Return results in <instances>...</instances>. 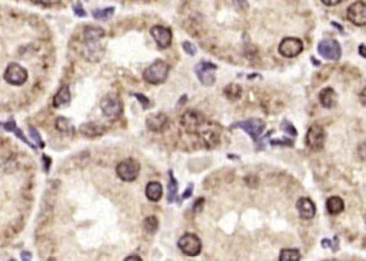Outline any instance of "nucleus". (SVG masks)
Instances as JSON below:
<instances>
[{"instance_id": "obj_1", "label": "nucleus", "mask_w": 366, "mask_h": 261, "mask_svg": "<svg viewBox=\"0 0 366 261\" xmlns=\"http://www.w3.org/2000/svg\"><path fill=\"white\" fill-rule=\"evenodd\" d=\"M170 73V66L162 60H156L152 62L147 68L144 70V80L146 83L158 85L164 83L167 79V75Z\"/></svg>"}, {"instance_id": "obj_2", "label": "nucleus", "mask_w": 366, "mask_h": 261, "mask_svg": "<svg viewBox=\"0 0 366 261\" xmlns=\"http://www.w3.org/2000/svg\"><path fill=\"white\" fill-rule=\"evenodd\" d=\"M103 116L110 120H117L123 113V102L117 94H107L100 102Z\"/></svg>"}, {"instance_id": "obj_3", "label": "nucleus", "mask_w": 366, "mask_h": 261, "mask_svg": "<svg viewBox=\"0 0 366 261\" xmlns=\"http://www.w3.org/2000/svg\"><path fill=\"white\" fill-rule=\"evenodd\" d=\"M116 172L118 178H119L122 181H126V183H133V181L137 180V178L139 177L140 164L135 159L128 158V159L120 161V163L118 164L116 168Z\"/></svg>"}, {"instance_id": "obj_4", "label": "nucleus", "mask_w": 366, "mask_h": 261, "mask_svg": "<svg viewBox=\"0 0 366 261\" xmlns=\"http://www.w3.org/2000/svg\"><path fill=\"white\" fill-rule=\"evenodd\" d=\"M177 245H178L179 250L187 256H198L202 251V240L193 233L183 234L178 239Z\"/></svg>"}, {"instance_id": "obj_5", "label": "nucleus", "mask_w": 366, "mask_h": 261, "mask_svg": "<svg viewBox=\"0 0 366 261\" xmlns=\"http://www.w3.org/2000/svg\"><path fill=\"white\" fill-rule=\"evenodd\" d=\"M27 70L23 68L21 64L15 63V62H11V63L8 64L4 73V79L8 84L20 86V85H23L27 81Z\"/></svg>"}, {"instance_id": "obj_6", "label": "nucleus", "mask_w": 366, "mask_h": 261, "mask_svg": "<svg viewBox=\"0 0 366 261\" xmlns=\"http://www.w3.org/2000/svg\"><path fill=\"white\" fill-rule=\"evenodd\" d=\"M218 66L217 64L211 63V62L200 61L199 63L196 64L194 67V73L199 79V81L205 86H211L215 83V72H217Z\"/></svg>"}, {"instance_id": "obj_7", "label": "nucleus", "mask_w": 366, "mask_h": 261, "mask_svg": "<svg viewBox=\"0 0 366 261\" xmlns=\"http://www.w3.org/2000/svg\"><path fill=\"white\" fill-rule=\"evenodd\" d=\"M232 128H240L245 131L253 140H257L263 133L265 128V123L261 119H250L246 121H238L232 125Z\"/></svg>"}, {"instance_id": "obj_8", "label": "nucleus", "mask_w": 366, "mask_h": 261, "mask_svg": "<svg viewBox=\"0 0 366 261\" xmlns=\"http://www.w3.org/2000/svg\"><path fill=\"white\" fill-rule=\"evenodd\" d=\"M317 52L321 57L328 61H338L342 57V48L338 41L333 39L322 40L317 46Z\"/></svg>"}, {"instance_id": "obj_9", "label": "nucleus", "mask_w": 366, "mask_h": 261, "mask_svg": "<svg viewBox=\"0 0 366 261\" xmlns=\"http://www.w3.org/2000/svg\"><path fill=\"white\" fill-rule=\"evenodd\" d=\"M82 36H84V42L86 45V48L88 49V54L95 55L97 47V42L105 36V30L101 27H96V26H86L82 31Z\"/></svg>"}, {"instance_id": "obj_10", "label": "nucleus", "mask_w": 366, "mask_h": 261, "mask_svg": "<svg viewBox=\"0 0 366 261\" xmlns=\"http://www.w3.org/2000/svg\"><path fill=\"white\" fill-rule=\"evenodd\" d=\"M303 49L302 41L296 37H285L278 47L279 53L285 58L297 57Z\"/></svg>"}, {"instance_id": "obj_11", "label": "nucleus", "mask_w": 366, "mask_h": 261, "mask_svg": "<svg viewBox=\"0 0 366 261\" xmlns=\"http://www.w3.org/2000/svg\"><path fill=\"white\" fill-rule=\"evenodd\" d=\"M326 142V131L322 126L314 125L310 127L306 134V144L312 151H321Z\"/></svg>"}, {"instance_id": "obj_12", "label": "nucleus", "mask_w": 366, "mask_h": 261, "mask_svg": "<svg viewBox=\"0 0 366 261\" xmlns=\"http://www.w3.org/2000/svg\"><path fill=\"white\" fill-rule=\"evenodd\" d=\"M150 35H151L156 45L160 48H169L171 43H172V31L169 27L155 25L150 28Z\"/></svg>"}, {"instance_id": "obj_13", "label": "nucleus", "mask_w": 366, "mask_h": 261, "mask_svg": "<svg viewBox=\"0 0 366 261\" xmlns=\"http://www.w3.org/2000/svg\"><path fill=\"white\" fill-rule=\"evenodd\" d=\"M348 20L356 26H366V4L356 2L348 8Z\"/></svg>"}, {"instance_id": "obj_14", "label": "nucleus", "mask_w": 366, "mask_h": 261, "mask_svg": "<svg viewBox=\"0 0 366 261\" xmlns=\"http://www.w3.org/2000/svg\"><path fill=\"white\" fill-rule=\"evenodd\" d=\"M145 123L150 131L155 132V133H162L169 128L170 121L166 113L158 112L147 116Z\"/></svg>"}, {"instance_id": "obj_15", "label": "nucleus", "mask_w": 366, "mask_h": 261, "mask_svg": "<svg viewBox=\"0 0 366 261\" xmlns=\"http://www.w3.org/2000/svg\"><path fill=\"white\" fill-rule=\"evenodd\" d=\"M203 122H204L203 116L200 115L198 111L194 110L187 111V112L183 113L181 117V125L190 132H196L199 130V128L202 127Z\"/></svg>"}, {"instance_id": "obj_16", "label": "nucleus", "mask_w": 366, "mask_h": 261, "mask_svg": "<svg viewBox=\"0 0 366 261\" xmlns=\"http://www.w3.org/2000/svg\"><path fill=\"white\" fill-rule=\"evenodd\" d=\"M79 132H80L82 136L88 137V138H95V137H100L105 133L106 127L99 122L90 121V122H85V123H82V125H80V127H79Z\"/></svg>"}, {"instance_id": "obj_17", "label": "nucleus", "mask_w": 366, "mask_h": 261, "mask_svg": "<svg viewBox=\"0 0 366 261\" xmlns=\"http://www.w3.org/2000/svg\"><path fill=\"white\" fill-rule=\"evenodd\" d=\"M296 210L302 219H312L316 215V206L308 197H301L296 202Z\"/></svg>"}, {"instance_id": "obj_18", "label": "nucleus", "mask_w": 366, "mask_h": 261, "mask_svg": "<svg viewBox=\"0 0 366 261\" xmlns=\"http://www.w3.org/2000/svg\"><path fill=\"white\" fill-rule=\"evenodd\" d=\"M2 126H3V128H4L5 131L13 132V133H15V136H16L17 138L21 140V142L25 143V144H27V146L29 147V148H32V149H34V151H36L37 147L35 146V143L29 142L28 138H26V136H25V134H23V132H22L21 130H20V128H17L16 122H15L14 119H10V120H8V121L2 122Z\"/></svg>"}, {"instance_id": "obj_19", "label": "nucleus", "mask_w": 366, "mask_h": 261, "mask_svg": "<svg viewBox=\"0 0 366 261\" xmlns=\"http://www.w3.org/2000/svg\"><path fill=\"white\" fill-rule=\"evenodd\" d=\"M162 192H164V190H162V185L160 183H158V181H150L145 187V195L147 200L151 202L160 201L162 197Z\"/></svg>"}, {"instance_id": "obj_20", "label": "nucleus", "mask_w": 366, "mask_h": 261, "mask_svg": "<svg viewBox=\"0 0 366 261\" xmlns=\"http://www.w3.org/2000/svg\"><path fill=\"white\" fill-rule=\"evenodd\" d=\"M320 102L323 107L332 108L337 104V93L332 88H324L320 93Z\"/></svg>"}, {"instance_id": "obj_21", "label": "nucleus", "mask_w": 366, "mask_h": 261, "mask_svg": "<svg viewBox=\"0 0 366 261\" xmlns=\"http://www.w3.org/2000/svg\"><path fill=\"white\" fill-rule=\"evenodd\" d=\"M72 100V96H70V89L68 85H63L60 89L58 90L57 94L53 98V106L54 107H62L64 105H68Z\"/></svg>"}, {"instance_id": "obj_22", "label": "nucleus", "mask_w": 366, "mask_h": 261, "mask_svg": "<svg viewBox=\"0 0 366 261\" xmlns=\"http://www.w3.org/2000/svg\"><path fill=\"white\" fill-rule=\"evenodd\" d=\"M326 207L329 215L337 216L344 211V201L341 197H338V196H332V197L327 200Z\"/></svg>"}, {"instance_id": "obj_23", "label": "nucleus", "mask_w": 366, "mask_h": 261, "mask_svg": "<svg viewBox=\"0 0 366 261\" xmlns=\"http://www.w3.org/2000/svg\"><path fill=\"white\" fill-rule=\"evenodd\" d=\"M55 128L63 134H73L74 132H75V128H74L72 121L64 116H59L58 119L55 120Z\"/></svg>"}, {"instance_id": "obj_24", "label": "nucleus", "mask_w": 366, "mask_h": 261, "mask_svg": "<svg viewBox=\"0 0 366 261\" xmlns=\"http://www.w3.org/2000/svg\"><path fill=\"white\" fill-rule=\"evenodd\" d=\"M167 201L169 204H172L177 200V192H178V183H177L176 178L173 177L172 170H169V185H167Z\"/></svg>"}, {"instance_id": "obj_25", "label": "nucleus", "mask_w": 366, "mask_h": 261, "mask_svg": "<svg viewBox=\"0 0 366 261\" xmlns=\"http://www.w3.org/2000/svg\"><path fill=\"white\" fill-rule=\"evenodd\" d=\"M224 94H225L226 98L229 99V100L235 101L241 98L242 89L238 84H229L225 89H224Z\"/></svg>"}, {"instance_id": "obj_26", "label": "nucleus", "mask_w": 366, "mask_h": 261, "mask_svg": "<svg viewBox=\"0 0 366 261\" xmlns=\"http://www.w3.org/2000/svg\"><path fill=\"white\" fill-rule=\"evenodd\" d=\"M301 254L297 249H283L279 254V261H300Z\"/></svg>"}, {"instance_id": "obj_27", "label": "nucleus", "mask_w": 366, "mask_h": 261, "mask_svg": "<svg viewBox=\"0 0 366 261\" xmlns=\"http://www.w3.org/2000/svg\"><path fill=\"white\" fill-rule=\"evenodd\" d=\"M114 10H116L114 7H108L103 9H95L91 14H93V16L95 17L96 20H107L113 15Z\"/></svg>"}, {"instance_id": "obj_28", "label": "nucleus", "mask_w": 366, "mask_h": 261, "mask_svg": "<svg viewBox=\"0 0 366 261\" xmlns=\"http://www.w3.org/2000/svg\"><path fill=\"white\" fill-rule=\"evenodd\" d=\"M144 230L149 234L156 233V230L159 229V219L156 218L155 216H149L144 219L143 223Z\"/></svg>"}, {"instance_id": "obj_29", "label": "nucleus", "mask_w": 366, "mask_h": 261, "mask_svg": "<svg viewBox=\"0 0 366 261\" xmlns=\"http://www.w3.org/2000/svg\"><path fill=\"white\" fill-rule=\"evenodd\" d=\"M28 133L29 136H31V138L34 139L35 144L40 147V148H44V147H46V143H44L43 139L41 138V134L38 133V131L34 127V126H28Z\"/></svg>"}, {"instance_id": "obj_30", "label": "nucleus", "mask_w": 366, "mask_h": 261, "mask_svg": "<svg viewBox=\"0 0 366 261\" xmlns=\"http://www.w3.org/2000/svg\"><path fill=\"white\" fill-rule=\"evenodd\" d=\"M280 128H282V131L284 132V133L289 134V136H291V137H296L297 136L296 128H295L293 126V123L289 122L288 120H284V121L282 122V125H280Z\"/></svg>"}, {"instance_id": "obj_31", "label": "nucleus", "mask_w": 366, "mask_h": 261, "mask_svg": "<svg viewBox=\"0 0 366 261\" xmlns=\"http://www.w3.org/2000/svg\"><path fill=\"white\" fill-rule=\"evenodd\" d=\"M321 244H322L323 248H329V249H332V251H337L339 249V239L337 238V237H336L333 240L323 239Z\"/></svg>"}, {"instance_id": "obj_32", "label": "nucleus", "mask_w": 366, "mask_h": 261, "mask_svg": "<svg viewBox=\"0 0 366 261\" xmlns=\"http://www.w3.org/2000/svg\"><path fill=\"white\" fill-rule=\"evenodd\" d=\"M73 11H74V14H75V15L78 16V17H86V16H87L86 10H85L84 7H82V3H81V2L74 3Z\"/></svg>"}, {"instance_id": "obj_33", "label": "nucleus", "mask_w": 366, "mask_h": 261, "mask_svg": "<svg viewBox=\"0 0 366 261\" xmlns=\"http://www.w3.org/2000/svg\"><path fill=\"white\" fill-rule=\"evenodd\" d=\"M182 47H183V51H185L188 55H191V57L196 55L197 47L194 46L192 42H190V41H185V42L182 43Z\"/></svg>"}, {"instance_id": "obj_34", "label": "nucleus", "mask_w": 366, "mask_h": 261, "mask_svg": "<svg viewBox=\"0 0 366 261\" xmlns=\"http://www.w3.org/2000/svg\"><path fill=\"white\" fill-rule=\"evenodd\" d=\"M271 146H283V147H293L294 142L289 138H282V139H271Z\"/></svg>"}, {"instance_id": "obj_35", "label": "nucleus", "mask_w": 366, "mask_h": 261, "mask_svg": "<svg viewBox=\"0 0 366 261\" xmlns=\"http://www.w3.org/2000/svg\"><path fill=\"white\" fill-rule=\"evenodd\" d=\"M134 98L140 102L141 106H143V110H146L147 106H149V104H150L149 99H147L145 95H143V94H139V93L134 94Z\"/></svg>"}, {"instance_id": "obj_36", "label": "nucleus", "mask_w": 366, "mask_h": 261, "mask_svg": "<svg viewBox=\"0 0 366 261\" xmlns=\"http://www.w3.org/2000/svg\"><path fill=\"white\" fill-rule=\"evenodd\" d=\"M42 161H43L44 172H49V170H51V165H52V158L48 157V155L43 154L42 155Z\"/></svg>"}, {"instance_id": "obj_37", "label": "nucleus", "mask_w": 366, "mask_h": 261, "mask_svg": "<svg viewBox=\"0 0 366 261\" xmlns=\"http://www.w3.org/2000/svg\"><path fill=\"white\" fill-rule=\"evenodd\" d=\"M358 155L361 160H366V143H362L358 147Z\"/></svg>"}, {"instance_id": "obj_38", "label": "nucleus", "mask_w": 366, "mask_h": 261, "mask_svg": "<svg viewBox=\"0 0 366 261\" xmlns=\"http://www.w3.org/2000/svg\"><path fill=\"white\" fill-rule=\"evenodd\" d=\"M192 193H193V184H190L188 185L187 189H186V191L183 192L182 200H187V198H190L192 196Z\"/></svg>"}, {"instance_id": "obj_39", "label": "nucleus", "mask_w": 366, "mask_h": 261, "mask_svg": "<svg viewBox=\"0 0 366 261\" xmlns=\"http://www.w3.org/2000/svg\"><path fill=\"white\" fill-rule=\"evenodd\" d=\"M203 205H204V198H199V200H198L193 206L194 212H200V211L203 210Z\"/></svg>"}, {"instance_id": "obj_40", "label": "nucleus", "mask_w": 366, "mask_h": 261, "mask_svg": "<svg viewBox=\"0 0 366 261\" xmlns=\"http://www.w3.org/2000/svg\"><path fill=\"white\" fill-rule=\"evenodd\" d=\"M322 3L324 5H328V7H334V5L341 4V0H334V2L333 0H323Z\"/></svg>"}, {"instance_id": "obj_41", "label": "nucleus", "mask_w": 366, "mask_h": 261, "mask_svg": "<svg viewBox=\"0 0 366 261\" xmlns=\"http://www.w3.org/2000/svg\"><path fill=\"white\" fill-rule=\"evenodd\" d=\"M359 100H360V102H361L362 105H364V106H366V88H365L364 90H362L361 93H360Z\"/></svg>"}, {"instance_id": "obj_42", "label": "nucleus", "mask_w": 366, "mask_h": 261, "mask_svg": "<svg viewBox=\"0 0 366 261\" xmlns=\"http://www.w3.org/2000/svg\"><path fill=\"white\" fill-rule=\"evenodd\" d=\"M21 261H31V253H28V251H22Z\"/></svg>"}, {"instance_id": "obj_43", "label": "nucleus", "mask_w": 366, "mask_h": 261, "mask_svg": "<svg viewBox=\"0 0 366 261\" xmlns=\"http://www.w3.org/2000/svg\"><path fill=\"white\" fill-rule=\"evenodd\" d=\"M359 54L361 55L362 58H366V46L365 45L359 46Z\"/></svg>"}, {"instance_id": "obj_44", "label": "nucleus", "mask_w": 366, "mask_h": 261, "mask_svg": "<svg viewBox=\"0 0 366 261\" xmlns=\"http://www.w3.org/2000/svg\"><path fill=\"white\" fill-rule=\"evenodd\" d=\"M125 261H143V260H141V257L138 256V255H131V256L126 257Z\"/></svg>"}, {"instance_id": "obj_45", "label": "nucleus", "mask_w": 366, "mask_h": 261, "mask_svg": "<svg viewBox=\"0 0 366 261\" xmlns=\"http://www.w3.org/2000/svg\"><path fill=\"white\" fill-rule=\"evenodd\" d=\"M186 101H187V95H183L182 99H181V100H179V102H178V105H181V104H183V102H186Z\"/></svg>"}, {"instance_id": "obj_46", "label": "nucleus", "mask_w": 366, "mask_h": 261, "mask_svg": "<svg viewBox=\"0 0 366 261\" xmlns=\"http://www.w3.org/2000/svg\"><path fill=\"white\" fill-rule=\"evenodd\" d=\"M324 261H338V260H336V259H330V260H324Z\"/></svg>"}]
</instances>
